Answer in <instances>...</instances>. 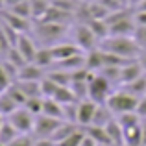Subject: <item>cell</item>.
<instances>
[{
	"label": "cell",
	"mask_w": 146,
	"mask_h": 146,
	"mask_svg": "<svg viewBox=\"0 0 146 146\" xmlns=\"http://www.w3.org/2000/svg\"><path fill=\"white\" fill-rule=\"evenodd\" d=\"M85 61H87V57H85V54L82 52V54H76V56L68 57V59L59 61V63H57V68L72 72V70H78V68H85Z\"/></svg>",
	"instance_id": "2e32d148"
},
{
	"label": "cell",
	"mask_w": 146,
	"mask_h": 146,
	"mask_svg": "<svg viewBox=\"0 0 146 146\" xmlns=\"http://www.w3.org/2000/svg\"><path fill=\"white\" fill-rule=\"evenodd\" d=\"M11 83H13V80L9 78V74L6 72V68H4L2 63H0V93H4Z\"/></svg>",
	"instance_id": "ee69618b"
},
{
	"label": "cell",
	"mask_w": 146,
	"mask_h": 146,
	"mask_svg": "<svg viewBox=\"0 0 146 146\" xmlns=\"http://www.w3.org/2000/svg\"><path fill=\"white\" fill-rule=\"evenodd\" d=\"M6 59H7V61H11V63H13L15 67H19V68H22L26 63H28V61L24 59V56H22V54L19 52V48H17V46H11L9 50H7Z\"/></svg>",
	"instance_id": "d590c367"
},
{
	"label": "cell",
	"mask_w": 146,
	"mask_h": 146,
	"mask_svg": "<svg viewBox=\"0 0 146 146\" xmlns=\"http://www.w3.org/2000/svg\"><path fill=\"white\" fill-rule=\"evenodd\" d=\"M96 107H98V104L93 102V100H89V98L78 102V124L82 126V128H87V126L93 124Z\"/></svg>",
	"instance_id": "9c48e42d"
},
{
	"label": "cell",
	"mask_w": 146,
	"mask_h": 146,
	"mask_svg": "<svg viewBox=\"0 0 146 146\" xmlns=\"http://www.w3.org/2000/svg\"><path fill=\"white\" fill-rule=\"evenodd\" d=\"M15 83L21 87L22 93H24L28 98L41 96V82H24V80H17Z\"/></svg>",
	"instance_id": "f1b7e54d"
},
{
	"label": "cell",
	"mask_w": 146,
	"mask_h": 146,
	"mask_svg": "<svg viewBox=\"0 0 146 146\" xmlns=\"http://www.w3.org/2000/svg\"><path fill=\"white\" fill-rule=\"evenodd\" d=\"M83 137H85V128L80 126V128L76 129L70 137H67L63 143H59L57 146H80V144H82V141H83Z\"/></svg>",
	"instance_id": "8d00e7d4"
},
{
	"label": "cell",
	"mask_w": 146,
	"mask_h": 146,
	"mask_svg": "<svg viewBox=\"0 0 146 146\" xmlns=\"http://www.w3.org/2000/svg\"><path fill=\"white\" fill-rule=\"evenodd\" d=\"M33 144H35V137H30V133H22L7 146H33Z\"/></svg>",
	"instance_id": "7bdbcfd3"
},
{
	"label": "cell",
	"mask_w": 146,
	"mask_h": 146,
	"mask_svg": "<svg viewBox=\"0 0 146 146\" xmlns=\"http://www.w3.org/2000/svg\"><path fill=\"white\" fill-rule=\"evenodd\" d=\"M98 46L106 50V52L126 57V59H137L141 56V52H143L139 48V44L135 43V39L129 35H109L104 41H100Z\"/></svg>",
	"instance_id": "6da1fadb"
},
{
	"label": "cell",
	"mask_w": 146,
	"mask_h": 146,
	"mask_svg": "<svg viewBox=\"0 0 146 146\" xmlns=\"http://www.w3.org/2000/svg\"><path fill=\"white\" fill-rule=\"evenodd\" d=\"M46 76V70L41 68L35 63H26L22 68H19L17 80H24V82H41Z\"/></svg>",
	"instance_id": "7c38bea8"
},
{
	"label": "cell",
	"mask_w": 146,
	"mask_h": 146,
	"mask_svg": "<svg viewBox=\"0 0 146 146\" xmlns=\"http://www.w3.org/2000/svg\"><path fill=\"white\" fill-rule=\"evenodd\" d=\"M41 115H48V117L59 118L65 120V113H63V106L59 102H56L54 98H44L43 100V113Z\"/></svg>",
	"instance_id": "ac0fdd59"
},
{
	"label": "cell",
	"mask_w": 146,
	"mask_h": 146,
	"mask_svg": "<svg viewBox=\"0 0 146 146\" xmlns=\"http://www.w3.org/2000/svg\"><path fill=\"white\" fill-rule=\"evenodd\" d=\"M115 118V113L107 107V104H98L96 107V113H94V118H93V124L96 126H104L106 128L111 120Z\"/></svg>",
	"instance_id": "ffe728a7"
},
{
	"label": "cell",
	"mask_w": 146,
	"mask_h": 146,
	"mask_svg": "<svg viewBox=\"0 0 146 146\" xmlns=\"http://www.w3.org/2000/svg\"><path fill=\"white\" fill-rule=\"evenodd\" d=\"M118 2H120V4H122V6H124V7H129V4H128V0H118Z\"/></svg>",
	"instance_id": "11a10c76"
},
{
	"label": "cell",
	"mask_w": 146,
	"mask_h": 146,
	"mask_svg": "<svg viewBox=\"0 0 146 146\" xmlns=\"http://www.w3.org/2000/svg\"><path fill=\"white\" fill-rule=\"evenodd\" d=\"M111 94H113V83L106 76L96 72V76L89 82V100L96 104H106Z\"/></svg>",
	"instance_id": "277c9868"
},
{
	"label": "cell",
	"mask_w": 146,
	"mask_h": 146,
	"mask_svg": "<svg viewBox=\"0 0 146 146\" xmlns=\"http://www.w3.org/2000/svg\"><path fill=\"white\" fill-rule=\"evenodd\" d=\"M54 100L56 102H59L61 106H65V104H72V102H78L76 100V94L72 93L70 85H59L56 91V94H54Z\"/></svg>",
	"instance_id": "4316f807"
},
{
	"label": "cell",
	"mask_w": 146,
	"mask_h": 146,
	"mask_svg": "<svg viewBox=\"0 0 146 146\" xmlns=\"http://www.w3.org/2000/svg\"><path fill=\"white\" fill-rule=\"evenodd\" d=\"M106 129H107V135H109L111 144H115V146H124V129H122V126L118 124L117 117H115L113 120L106 126Z\"/></svg>",
	"instance_id": "9a60e30c"
},
{
	"label": "cell",
	"mask_w": 146,
	"mask_h": 146,
	"mask_svg": "<svg viewBox=\"0 0 146 146\" xmlns=\"http://www.w3.org/2000/svg\"><path fill=\"white\" fill-rule=\"evenodd\" d=\"M117 120H118V124L122 126V129H128V128H131V126H137V124H141V117L135 113V111H131V113H122V115H117Z\"/></svg>",
	"instance_id": "4dcf8cb0"
},
{
	"label": "cell",
	"mask_w": 146,
	"mask_h": 146,
	"mask_svg": "<svg viewBox=\"0 0 146 146\" xmlns=\"http://www.w3.org/2000/svg\"><path fill=\"white\" fill-rule=\"evenodd\" d=\"M124 146H143V129H141V124L124 129Z\"/></svg>",
	"instance_id": "44dd1931"
},
{
	"label": "cell",
	"mask_w": 146,
	"mask_h": 146,
	"mask_svg": "<svg viewBox=\"0 0 146 146\" xmlns=\"http://www.w3.org/2000/svg\"><path fill=\"white\" fill-rule=\"evenodd\" d=\"M46 76L50 80H54L57 85H70V83H72V74L68 70H63V68L50 70V72H46Z\"/></svg>",
	"instance_id": "f546056e"
},
{
	"label": "cell",
	"mask_w": 146,
	"mask_h": 146,
	"mask_svg": "<svg viewBox=\"0 0 146 146\" xmlns=\"http://www.w3.org/2000/svg\"><path fill=\"white\" fill-rule=\"evenodd\" d=\"M141 129H143V146H146V120L141 122Z\"/></svg>",
	"instance_id": "f907efd6"
},
{
	"label": "cell",
	"mask_w": 146,
	"mask_h": 146,
	"mask_svg": "<svg viewBox=\"0 0 146 146\" xmlns=\"http://www.w3.org/2000/svg\"><path fill=\"white\" fill-rule=\"evenodd\" d=\"M143 2V0H128V4H129V7H133V9H137V6Z\"/></svg>",
	"instance_id": "816d5d0a"
},
{
	"label": "cell",
	"mask_w": 146,
	"mask_h": 146,
	"mask_svg": "<svg viewBox=\"0 0 146 146\" xmlns=\"http://www.w3.org/2000/svg\"><path fill=\"white\" fill-rule=\"evenodd\" d=\"M120 68L122 67H104L98 74L106 76L113 85H120Z\"/></svg>",
	"instance_id": "e575fe53"
},
{
	"label": "cell",
	"mask_w": 146,
	"mask_h": 146,
	"mask_svg": "<svg viewBox=\"0 0 146 146\" xmlns=\"http://www.w3.org/2000/svg\"><path fill=\"white\" fill-rule=\"evenodd\" d=\"M135 11H146V0H143V2L137 6V9H135Z\"/></svg>",
	"instance_id": "f5cc1de1"
},
{
	"label": "cell",
	"mask_w": 146,
	"mask_h": 146,
	"mask_svg": "<svg viewBox=\"0 0 146 146\" xmlns=\"http://www.w3.org/2000/svg\"><path fill=\"white\" fill-rule=\"evenodd\" d=\"M0 21L6 22V24H9L11 28H15L19 33H28L30 30H32L30 19H22V17H19V15L11 13L9 9H2L0 11Z\"/></svg>",
	"instance_id": "ba28073f"
},
{
	"label": "cell",
	"mask_w": 146,
	"mask_h": 146,
	"mask_svg": "<svg viewBox=\"0 0 146 146\" xmlns=\"http://www.w3.org/2000/svg\"><path fill=\"white\" fill-rule=\"evenodd\" d=\"M33 146H57L52 139H35V144Z\"/></svg>",
	"instance_id": "7dc6e473"
},
{
	"label": "cell",
	"mask_w": 146,
	"mask_h": 146,
	"mask_svg": "<svg viewBox=\"0 0 146 146\" xmlns=\"http://www.w3.org/2000/svg\"><path fill=\"white\" fill-rule=\"evenodd\" d=\"M78 128H80V124H74V122H63V124L56 129V133H54L50 139H52L56 144H59V143H63L67 137H70Z\"/></svg>",
	"instance_id": "7402d4cb"
},
{
	"label": "cell",
	"mask_w": 146,
	"mask_h": 146,
	"mask_svg": "<svg viewBox=\"0 0 146 146\" xmlns=\"http://www.w3.org/2000/svg\"><path fill=\"white\" fill-rule=\"evenodd\" d=\"M87 2H98V0H87Z\"/></svg>",
	"instance_id": "680465c9"
},
{
	"label": "cell",
	"mask_w": 146,
	"mask_h": 146,
	"mask_svg": "<svg viewBox=\"0 0 146 146\" xmlns=\"http://www.w3.org/2000/svg\"><path fill=\"white\" fill-rule=\"evenodd\" d=\"M137 59H139V63H141V67H143V70L146 72V50H143V52H141V56L137 57Z\"/></svg>",
	"instance_id": "681fc988"
},
{
	"label": "cell",
	"mask_w": 146,
	"mask_h": 146,
	"mask_svg": "<svg viewBox=\"0 0 146 146\" xmlns=\"http://www.w3.org/2000/svg\"><path fill=\"white\" fill-rule=\"evenodd\" d=\"M63 122L65 120L48 117V115H37L32 133H33V137H35V139H50V137L56 133V129L59 128Z\"/></svg>",
	"instance_id": "8992f818"
},
{
	"label": "cell",
	"mask_w": 146,
	"mask_h": 146,
	"mask_svg": "<svg viewBox=\"0 0 146 146\" xmlns=\"http://www.w3.org/2000/svg\"><path fill=\"white\" fill-rule=\"evenodd\" d=\"M70 89H72V93L76 94V100H78V102L89 98V83L87 82H72Z\"/></svg>",
	"instance_id": "836d02e7"
},
{
	"label": "cell",
	"mask_w": 146,
	"mask_h": 146,
	"mask_svg": "<svg viewBox=\"0 0 146 146\" xmlns=\"http://www.w3.org/2000/svg\"><path fill=\"white\" fill-rule=\"evenodd\" d=\"M85 24L93 30V33L96 35L98 41H104L106 37H109V24H107V21H104V19H91Z\"/></svg>",
	"instance_id": "d6986e66"
},
{
	"label": "cell",
	"mask_w": 146,
	"mask_h": 146,
	"mask_svg": "<svg viewBox=\"0 0 146 146\" xmlns=\"http://www.w3.org/2000/svg\"><path fill=\"white\" fill-rule=\"evenodd\" d=\"M43 100H44L43 96H33V98H28V102L24 104V107H26L28 111H32V113L37 117V115L43 113Z\"/></svg>",
	"instance_id": "ab89813d"
},
{
	"label": "cell",
	"mask_w": 146,
	"mask_h": 146,
	"mask_svg": "<svg viewBox=\"0 0 146 146\" xmlns=\"http://www.w3.org/2000/svg\"><path fill=\"white\" fill-rule=\"evenodd\" d=\"M80 146H98V143L94 139H91V137L85 133V137H83V141H82V144H80Z\"/></svg>",
	"instance_id": "c3c4849f"
},
{
	"label": "cell",
	"mask_w": 146,
	"mask_h": 146,
	"mask_svg": "<svg viewBox=\"0 0 146 146\" xmlns=\"http://www.w3.org/2000/svg\"><path fill=\"white\" fill-rule=\"evenodd\" d=\"M107 107L117 115H122V113H131V111L137 109V104H139V96L128 93L124 89H118V91H113L109 98H107Z\"/></svg>",
	"instance_id": "3957f363"
},
{
	"label": "cell",
	"mask_w": 146,
	"mask_h": 146,
	"mask_svg": "<svg viewBox=\"0 0 146 146\" xmlns=\"http://www.w3.org/2000/svg\"><path fill=\"white\" fill-rule=\"evenodd\" d=\"M4 6H6V0H0V11L4 9Z\"/></svg>",
	"instance_id": "9f6ffc18"
},
{
	"label": "cell",
	"mask_w": 146,
	"mask_h": 146,
	"mask_svg": "<svg viewBox=\"0 0 146 146\" xmlns=\"http://www.w3.org/2000/svg\"><path fill=\"white\" fill-rule=\"evenodd\" d=\"M52 4L57 6V7H61V9H65V11H70V13H74V15H76V9H78V6H80L76 0H52Z\"/></svg>",
	"instance_id": "60d3db41"
},
{
	"label": "cell",
	"mask_w": 146,
	"mask_h": 146,
	"mask_svg": "<svg viewBox=\"0 0 146 146\" xmlns=\"http://www.w3.org/2000/svg\"><path fill=\"white\" fill-rule=\"evenodd\" d=\"M85 133L91 137V139H94L98 144H106V143H111L109 141V135H107V129L104 128V126H96V124H91L85 128Z\"/></svg>",
	"instance_id": "484cf974"
},
{
	"label": "cell",
	"mask_w": 146,
	"mask_h": 146,
	"mask_svg": "<svg viewBox=\"0 0 146 146\" xmlns=\"http://www.w3.org/2000/svg\"><path fill=\"white\" fill-rule=\"evenodd\" d=\"M7 120L19 129V133H32L33 124H35V115L22 106V107H19L17 111H13V113L7 117Z\"/></svg>",
	"instance_id": "52a82bcc"
},
{
	"label": "cell",
	"mask_w": 146,
	"mask_h": 146,
	"mask_svg": "<svg viewBox=\"0 0 146 146\" xmlns=\"http://www.w3.org/2000/svg\"><path fill=\"white\" fill-rule=\"evenodd\" d=\"M19 135H22V133H19V129L6 118L2 128H0V146H7L9 143H13Z\"/></svg>",
	"instance_id": "e0dca14e"
},
{
	"label": "cell",
	"mask_w": 146,
	"mask_h": 146,
	"mask_svg": "<svg viewBox=\"0 0 146 146\" xmlns=\"http://www.w3.org/2000/svg\"><path fill=\"white\" fill-rule=\"evenodd\" d=\"M72 37H74V43L82 50H85V52H91V50L98 48V44H100L96 35L93 33V30H91L85 22H78V24L72 28Z\"/></svg>",
	"instance_id": "5b68a950"
},
{
	"label": "cell",
	"mask_w": 146,
	"mask_h": 146,
	"mask_svg": "<svg viewBox=\"0 0 146 146\" xmlns=\"http://www.w3.org/2000/svg\"><path fill=\"white\" fill-rule=\"evenodd\" d=\"M57 87H59V85H57L54 80H50L48 76H44V78L41 80V96H43V98H54Z\"/></svg>",
	"instance_id": "d6a6232c"
},
{
	"label": "cell",
	"mask_w": 146,
	"mask_h": 146,
	"mask_svg": "<svg viewBox=\"0 0 146 146\" xmlns=\"http://www.w3.org/2000/svg\"><path fill=\"white\" fill-rule=\"evenodd\" d=\"M32 4V19L41 21V19L46 15V11L52 6V0H30Z\"/></svg>",
	"instance_id": "83f0119b"
},
{
	"label": "cell",
	"mask_w": 146,
	"mask_h": 146,
	"mask_svg": "<svg viewBox=\"0 0 146 146\" xmlns=\"http://www.w3.org/2000/svg\"><path fill=\"white\" fill-rule=\"evenodd\" d=\"M135 113L141 117V120H146V94L139 98V104H137V109H135Z\"/></svg>",
	"instance_id": "f6af8a7d"
},
{
	"label": "cell",
	"mask_w": 146,
	"mask_h": 146,
	"mask_svg": "<svg viewBox=\"0 0 146 146\" xmlns=\"http://www.w3.org/2000/svg\"><path fill=\"white\" fill-rule=\"evenodd\" d=\"M85 57H87L85 68H89V70H93V72H100L104 68V52H102L100 46L91 50V52H87Z\"/></svg>",
	"instance_id": "5bb4252c"
},
{
	"label": "cell",
	"mask_w": 146,
	"mask_h": 146,
	"mask_svg": "<svg viewBox=\"0 0 146 146\" xmlns=\"http://www.w3.org/2000/svg\"><path fill=\"white\" fill-rule=\"evenodd\" d=\"M63 113H65V122H74V124H78V102L65 104Z\"/></svg>",
	"instance_id": "f35d334b"
},
{
	"label": "cell",
	"mask_w": 146,
	"mask_h": 146,
	"mask_svg": "<svg viewBox=\"0 0 146 146\" xmlns=\"http://www.w3.org/2000/svg\"><path fill=\"white\" fill-rule=\"evenodd\" d=\"M122 89L128 91V93H131V94H135V96H139V98L144 96L146 94V72L143 76H139L137 80H133V82L122 85Z\"/></svg>",
	"instance_id": "d4e9b609"
},
{
	"label": "cell",
	"mask_w": 146,
	"mask_h": 146,
	"mask_svg": "<svg viewBox=\"0 0 146 146\" xmlns=\"http://www.w3.org/2000/svg\"><path fill=\"white\" fill-rule=\"evenodd\" d=\"M19 107H21V106H19V104L7 94V91L0 93V115H2L4 118H7L13 111H17Z\"/></svg>",
	"instance_id": "cb8c5ba5"
},
{
	"label": "cell",
	"mask_w": 146,
	"mask_h": 146,
	"mask_svg": "<svg viewBox=\"0 0 146 146\" xmlns=\"http://www.w3.org/2000/svg\"><path fill=\"white\" fill-rule=\"evenodd\" d=\"M133 19H135L137 26H146V11H135Z\"/></svg>",
	"instance_id": "bcb514c9"
},
{
	"label": "cell",
	"mask_w": 146,
	"mask_h": 146,
	"mask_svg": "<svg viewBox=\"0 0 146 146\" xmlns=\"http://www.w3.org/2000/svg\"><path fill=\"white\" fill-rule=\"evenodd\" d=\"M37 41L35 39H32V37L28 35V33H21V37H19V43H17V48H19V52L24 56V59L28 61V63H32L33 59H35V56H37Z\"/></svg>",
	"instance_id": "8fae6325"
},
{
	"label": "cell",
	"mask_w": 146,
	"mask_h": 146,
	"mask_svg": "<svg viewBox=\"0 0 146 146\" xmlns=\"http://www.w3.org/2000/svg\"><path fill=\"white\" fill-rule=\"evenodd\" d=\"M19 2H22V0H6V6L11 7V6H15V4H19Z\"/></svg>",
	"instance_id": "db71d44e"
},
{
	"label": "cell",
	"mask_w": 146,
	"mask_h": 146,
	"mask_svg": "<svg viewBox=\"0 0 146 146\" xmlns=\"http://www.w3.org/2000/svg\"><path fill=\"white\" fill-rule=\"evenodd\" d=\"M68 32V24H56V22H43L37 21L33 26L37 43H43L44 46H54L61 41V37Z\"/></svg>",
	"instance_id": "7a4b0ae2"
},
{
	"label": "cell",
	"mask_w": 146,
	"mask_h": 146,
	"mask_svg": "<svg viewBox=\"0 0 146 146\" xmlns=\"http://www.w3.org/2000/svg\"><path fill=\"white\" fill-rule=\"evenodd\" d=\"M133 39L141 50H146V26H137L133 32Z\"/></svg>",
	"instance_id": "b9f144b4"
},
{
	"label": "cell",
	"mask_w": 146,
	"mask_h": 146,
	"mask_svg": "<svg viewBox=\"0 0 146 146\" xmlns=\"http://www.w3.org/2000/svg\"><path fill=\"white\" fill-rule=\"evenodd\" d=\"M32 63L39 65L41 68H50L52 67V65L56 63V59H54V56H52L50 46H41L39 50H37V56H35V59H33Z\"/></svg>",
	"instance_id": "603a6c76"
},
{
	"label": "cell",
	"mask_w": 146,
	"mask_h": 146,
	"mask_svg": "<svg viewBox=\"0 0 146 146\" xmlns=\"http://www.w3.org/2000/svg\"><path fill=\"white\" fill-rule=\"evenodd\" d=\"M7 9H9L11 13L22 17V19H32V4H30V0H22V2L7 7Z\"/></svg>",
	"instance_id": "1f68e13d"
},
{
	"label": "cell",
	"mask_w": 146,
	"mask_h": 146,
	"mask_svg": "<svg viewBox=\"0 0 146 146\" xmlns=\"http://www.w3.org/2000/svg\"><path fill=\"white\" fill-rule=\"evenodd\" d=\"M4 120H6V118L2 117V115H0V128H2V124H4Z\"/></svg>",
	"instance_id": "6f0895ef"
},
{
	"label": "cell",
	"mask_w": 146,
	"mask_h": 146,
	"mask_svg": "<svg viewBox=\"0 0 146 146\" xmlns=\"http://www.w3.org/2000/svg\"><path fill=\"white\" fill-rule=\"evenodd\" d=\"M50 50H52V56H54V59H56V63L83 52L76 43H57V44H54V46H50Z\"/></svg>",
	"instance_id": "30bf717a"
},
{
	"label": "cell",
	"mask_w": 146,
	"mask_h": 146,
	"mask_svg": "<svg viewBox=\"0 0 146 146\" xmlns=\"http://www.w3.org/2000/svg\"><path fill=\"white\" fill-rule=\"evenodd\" d=\"M143 74H144V70H143V67H141L139 59L129 61V63H126L124 67L120 68V85H126V83L137 80L139 76H143Z\"/></svg>",
	"instance_id": "4fadbf2b"
},
{
	"label": "cell",
	"mask_w": 146,
	"mask_h": 146,
	"mask_svg": "<svg viewBox=\"0 0 146 146\" xmlns=\"http://www.w3.org/2000/svg\"><path fill=\"white\" fill-rule=\"evenodd\" d=\"M6 91H7V94H9V96L13 98V100H15V102H17V104H19L21 107L24 106L26 102H28V96H26V94L22 93V89H21L19 85H17V83H11V85L7 87Z\"/></svg>",
	"instance_id": "74e56055"
}]
</instances>
